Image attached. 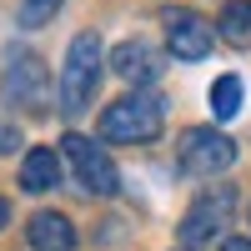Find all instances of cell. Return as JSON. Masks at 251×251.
<instances>
[{"label":"cell","instance_id":"1","mask_svg":"<svg viewBox=\"0 0 251 251\" xmlns=\"http://www.w3.org/2000/svg\"><path fill=\"white\" fill-rule=\"evenodd\" d=\"M96 86H100V35L80 30L66 50V66H60V111L80 116L96 100Z\"/></svg>","mask_w":251,"mask_h":251},{"label":"cell","instance_id":"2","mask_svg":"<svg viewBox=\"0 0 251 251\" xmlns=\"http://www.w3.org/2000/svg\"><path fill=\"white\" fill-rule=\"evenodd\" d=\"M161 121H166V111L156 96H121L116 106L100 111V141H126V146L156 141Z\"/></svg>","mask_w":251,"mask_h":251},{"label":"cell","instance_id":"3","mask_svg":"<svg viewBox=\"0 0 251 251\" xmlns=\"http://www.w3.org/2000/svg\"><path fill=\"white\" fill-rule=\"evenodd\" d=\"M0 96H5L10 106L30 111V116H46V106H50V71H46V60L35 50H15L5 60V75H0Z\"/></svg>","mask_w":251,"mask_h":251},{"label":"cell","instance_id":"4","mask_svg":"<svg viewBox=\"0 0 251 251\" xmlns=\"http://www.w3.org/2000/svg\"><path fill=\"white\" fill-rule=\"evenodd\" d=\"M176 161H181V171H191V176H216V171H226V166L236 161V141L221 136L216 126H191V131H181V141H176Z\"/></svg>","mask_w":251,"mask_h":251},{"label":"cell","instance_id":"5","mask_svg":"<svg viewBox=\"0 0 251 251\" xmlns=\"http://www.w3.org/2000/svg\"><path fill=\"white\" fill-rule=\"evenodd\" d=\"M60 151H66V161L75 166L80 191H91V196H116V191H121V171L111 166V156L100 151V146H96L91 136L71 131L66 141H60Z\"/></svg>","mask_w":251,"mask_h":251},{"label":"cell","instance_id":"6","mask_svg":"<svg viewBox=\"0 0 251 251\" xmlns=\"http://www.w3.org/2000/svg\"><path fill=\"white\" fill-rule=\"evenodd\" d=\"M231 206H236V191H231V186H211V191H201L196 206L181 216V241H191V246L211 241L221 226L231 221Z\"/></svg>","mask_w":251,"mask_h":251},{"label":"cell","instance_id":"7","mask_svg":"<svg viewBox=\"0 0 251 251\" xmlns=\"http://www.w3.org/2000/svg\"><path fill=\"white\" fill-rule=\"evenodd\" d=\"M166 46H171L176 60H206L216 46V30L196 10H166Z\"/></svg>","mask_w":251,"mask_h":251},{"label":"cell","instance_id":"8","mask_svg":"<svg viewBox=\"0 0 251 251\" xmlns=\"http://www.w3.org/2000/svg\"><path fill=\"white\" fill-rule=\"evenodd\" d=\"M111 71L121 80H131V86H141V80H156L161 75V55L146 46V40H121V46L111 50Z\"/></svg>","mask_w":251,"mask_h":251},{"label":"cell","instance_id":"9","mask_svg":"<svg viewBox=\"0 0 251 251\" xmlns=\"http://www.w3.org/2000/svg\"><path fill=\"white\" fill-rule=\"evenodd\" d=\"M25 236H30L35 251H75V226L60 211H35L30 226H25Z\"/></svg>","mask_w":251,"mask_h":251},{"label":"cell","instance_id":"10","mask_svg":"<svg viewBox=\"0 0 251 251\" xmlns=\"http://www.w3.org/2000/svg\"><path fill=\"white\" fill-rule=\"evenodd\" d=\"M55 181H60V161H55V151H50V146H30L25 161H20V186L40 196V191H50Z\"/></svg>","mask_w":251,"mask_h":251},{"label":"cell","instance_id":"11","mask_svg":"<svg viewBox=\"0 0 251 251\" xmlns=\"http://www.w3.org/2000/svg\"><path fill=\"white\" fill-rule=\"evenodd\" d=\"M216 35L226 40V46H236V50H246V46H251V0H231V5L221 10Z\"/></svg>","mask_w":251,"mask_h":251},{"label":"cell","instance_id":"12","mask_svg":"<svg viewBox=\"0 0 251 251\" xmlns=\"http://www.w3.org/2000/svg\"><path fill=\"white\" fill-rule=\"evenodd\" d=\"M236 111H241V80L236 75H221L211 86V116L216 121H231Z\"/></svg>","mask_w":251,"mask_h":251},{"label":"cell","instance_id":"13","mask_svg":"<svg viewBox=\"0 0 251 251\" xmlns=\"http://www.w3.org/2000/svg\"><path fill=\"white\" fill-rule=\"evenodd\" d=\"M55 10H60V0H20V25L35 30V25H46Z\"/></svg>","mask_w":251,"mask_h":251},{"label":"cell","instance_id":"14","mask_svg":"<svg viewBox=\"0 0 251 251\" xmlns=\"http://www.w3.org/2000/svg\"><path fill=\"white\" fill-rule=\"evenodd\" d=\"M15 146H20V136H15V126H5V121H0V156H10Z\"/></svg>","mask_w":251,"mask_h":251},{"label":"cell","instance_id":"15","mask_svg":"<svg viewBox=\"0 0 251 251\" xmlns=\"http://www.w3.org/2000/svg\"><path fill=\"white\" fill-rule=\"evenodd\" d=\"M221 251H251V241H241V236H231V241H226Z\"/></svg>","mask_w":251,"mask_h":251},{"label":"cell","instance_id":"16","mask_svg":"<svg viewBox=\"0 0 251 251\" xmlns=\"http://www.w3.org/2000/svg\"><path fill=\"white\" fill-rule=\"evenodd\" d=\"M10 221V201H0V226H5Z\"/></svg>","mask_w":251,"mask_h":251}]
</instances>
